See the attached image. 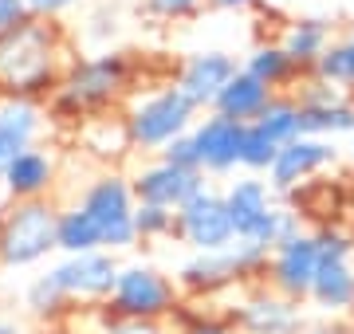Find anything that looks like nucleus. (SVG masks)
<instances>
[{
    "label": "nucleus",
    "mask_w": 354,
    "mask_h": 334,
    "mask_svg": "<svg viewBox=\"0 0 354 334\" xmlns=\"http://www.w3.org/2000/svg\"><path fill=\"white\" fill-rule=\"evenodd\" d=\"M276 154H279V141L272 134H264L256 122H248L244 126V146H241V169H248V173H268L272 161H276Z\"/></svg>",
    "instance_id": "26"
},
{
    "label": "nucleus",
    "mask_w": 354,
    "mask_h": 334,
    "mask_svg": "<svg viewBox=\"0 0 354 334\" xmlns=\"http://www.w3.org/2000/svg\"><path fill=\"white\" fill-rule=\"evenodd\" d=\"M177 287L150 264H130L118 268V283L111 291V311L118 319H158L174 311Z\"/></svg>",
    "instance_id": "8"
},
{
    "label": "nucleus",
    "mask_w": 354,
    "mask_h": 334,
    "mask_svg": "<svg viewBox=\"0 0 354 334\" xmlns=\"http://www.w3.org/2000/svg\"><path fill=\"white\" fill-rule=\"evenodd\" d=\"M48 122V110L39 106V99H24V95H0V177L12 166V157L28 146H36L39 130Z\"/></svg>",
    "instance_id": "16"
},
{
    "label": "nucleus",
    "mask_w": 354,
    "mask_h": 334,
    "mask_svg": "<svg viewBox=\"0 0 354 334\" xmlns=\"http://www.w3.org/2000/svg\"><path fill=\"white\" fill-rule=\"evenodd\" d=\"M59 177V166H55V154L44 150V146H28L12 157V166L4 169V193L12 201H32V197H48L51 185Z\"/></svg>",
    "instance_id": "18"
},
{
    "label": "nucleus",
    "mask_w": 354,
    "mask_h": 334,
    "mask_svg": "<svg viewBox=\"0 0 354 334\" xmlns=\"http://www.w3.org/2000/svg\"><path fill=\"white\" fill-rule=\"evenodd\" d=\"M28 12L39 16V20H59V16H67L71 8H75L79 0H24Z\"/></svg>",
    "instance_id": "30"
},
{
    "label": "nucleus",
    "mask_w": 354,
    "mask_h": 334,
    "mask_svg": "<svg viewBox=\"0 0 354 334\" xmlns=\"http://www.w3.org/2000/svg\"><path fill=\"white\" fill-rule=\"evenodd\" d=\"M244 126L248 122H236L221 110H205V118L193 122V141H197V154H201L205 177H225L232 169H241Z\"/></svg>",
    "instance_id": "12"
},
{
    "label": "nucleus",
    "mask_w": 354,
    "mask_h": 334,
    "mask_svg": "<svg viewBox=\"0 0 354 334\" xmlns=\"http://www.w3.org/2000/svg\"><path fill=\"white\" fill-rule=\"evenodd\" d=\"M0 334H20V331H16V326H4V322H0Z\"/></svg>",
    "instance_id": "35"
},
{
    "label": "nucleus",
    "mask_w": 354,
    "mask_h": 334,
    "mask_svg": "<svg viewBox=\"0 0 354 334\" xmlns=\"http://www.w3.org/2000/svg\"><path fill=\"white\" fill-rule=\"evenodd\" d=\"M189 334H225V331H221V326H209V322H201V326H193Z\"/></svg>",
    "instance_id": "34"
},
{
    "label": "nucleus",
    "mask_w": 354,
    "mask_h": 334,
    "mask_svg": "<svg viewBox=\"0 0 354 334\" xmlns=\"http://www.w3.org/2000/svg\"><path fill=\"white\" fill-rule=\"evenodd\" d=\"M165 161H174V166H189V169H201V154H197V141H193V130L189 134H181L174 138L169 146L162 150Z\"/></svg>",
    "instance_id": "29"
},
{
    "label": "nucleus",
    "mask_w": 354,
    "mask_h": 334,
    "mask_svg": "<svg viewBox=\"0 0 354 334\" xmlns=\"http://www.w3.org/2000/svg\"><path fill=\"white\" fill-rule=\"evenodd\" d=\"M64 39L55 20H24V24L0 32V90L39 99L59 87L64 79Z\"/></svg>",
    "instance_id": "1"
},
{
    "label": "nucleus",
    "mask_w": 354,
    "mask_h": 334,
    "mask_svg": "<svg viewBox=\"0 0 354 334\" xmlns=\"http://www.w3.org/2000/svg\"><path fill=\"white\" fill-rule=\"evenodd\" d=\"M55 248H59V252H67V256H79V252H99V248H102V228L95 224V217H91V213H83L79 205L59 208Z\"/></svg>",
    "instance_id": "22"
},
{
    "label": "nucleus",
    "mask_w": 354,
    "mask_h": 334,
    "mask_svg": "<svg viewBox=\"0 0 354 334\" xmlns=\"http://www.w3.org/2000/svg\"><path fill=\"white\" fill-rule=\"evenodd\" d=\"M330 39H335V24H330V20H323V16H299V20H291V24L283 28L279 43L288 48V55L304 67V71H311L315 59L327 52Z\"/></svg>",
    "instance_id": "20"
},
{
    "label": "nucleus",
    "mask_w": 354,
    "mask_h": 334,
    "mask_svg": "<svg viewBox=\"0 0 354 334\" xmlns=\"http://www.w3.org/2000/svg\"><path fill=\"white\" fill-rule=\"evenodd\" d=\"M311 334H342V331H311Z\"/></svg>",
    "instance_id": "36"
},
{
    "label": "nucleus",
    "mask_w": 354,
    "mask_h": 334,
    "mask_svg": "<svg viewBox=\"0 0 354 334\" xmlns=\"http://www.w3.org/2000/svg\"><path fill=\"white\" fill-rule=\"evenodd\" d=\"M174 224H177V208L146 205V201H138V208H134L138 240H165V236H174Z\"/></svg>",
    "instance_id": "27"
},
{
    "label": "nucleus",
    "mask_w": 354,
    "mask_h": 334,
    "mask_svg": "<svg viewBox=\"0 0 354 334\" xmlns=\"http://www.w3.org/2000/svg\"><path fill=\"white\" fill-rule=\"evenodd\" d=\"M55 224H59V208L48 197L12 201V208L0 213V268L39 264L55 248Z\"/></svg>",
    "instance_id": "5"
},
{
    "label": "nucleus",
    "mask_w": 354,
    "mask_h": 334,
    "mask_svg": "<svg viewBox=\"0 0 354 334\" xmlns=\"http://www.w3.org/2000/svg\"><path fill=\"white\" fill-rule=\"evenodd\" d=\"M225 201H228L232 228H236V240H248V244H260L272 252L279 240L299 232V217L291 208L276 205V189L260 173H244V177L228 181Z\"/></svg>",
    "instance_id": "3"
},
{
    "label": "nucleus",
    "mask_w": 354,
    "mask_h": 334,
    "mask_svg": "<svg viewBox=\"0 0 354 334\" xmlns=\"http://www.w3.org/2000/svg\"><path fill=\"white\" fill-rule=\"evenodd\" d=\"M241 322L252 334H291L295 331V311L288 303H279V299L260 295L241 311Z\"/></svg>",
    "instance_id": "25"
},
{
    "label": "nucleus",
    "mask_w": 354,
    "mask_h": 334,
    "mask_svg": "<svg viewBox=\"0 0 354 334\" xmlns=\"http://www.w3.org/2000/svg\"><path fill=\"white\" fill-rule=\"evenodd\" d=\"M335 146L330 138H311V134H299V138H291L288 146H279L276 161L268 169V185L276 189V193H288L295 185H304L307 177H315L323 166L335 161Z\"/></svg>",
    "instance_id": "15"
},
{
    "label": "nucleus",
    "mask_w": 354,
    "mask_h": 334,
    "mask_svg": "<svg viewBox=\"0 0 354 334\" xmlns=\"http://www.w3.org/2000/svg\"><path fill=\"white\" fill-rule=\"evenodd\" d=\"M260 0H209V8H221V12H248Z\"/></svg>",
    "instance_id": "33"
},
{
    "label": "nucleus",
    "mask_w": 354,
    "mask_h": 334,
    "mask_svg": "<svg viewBox=\"0 0 354 334\" xmlns=\"http://www.w3.org/2000/svg\"><path fill=\"white\" fill-rule=\"evenodd\" d=\"M79 208L95 217V224L102 228V248L106 252H130L138 244V228H134V208H138V197H134V185L122 173H102L83 189L79 197Z\"/></svg>",
    "instance_id": "6"
},
{
    "label": "nucleus",
    "mask_w": 354,
    "mask_h": 334,
    "mask_svg": "<svg viewBox=\"0 0 354 334\" xmlns=\"http://www.w3.org/2000/svg\"><path fill=\"white\" fill-rule=\"evenodd\" d=\"M197 115L201 110L169 83V87H158L150 95L134 99L127 106L122 122H127V134H130V146L134 150H142V154H162L174 138L189 134Z\"/></svg>",
    "instance_id": "4"
},
{
    "label": "nucleus",
    "mask_w": 354,
    "mask_h": 334,
    "mask_svg": "<svg viewBox=\"0 0 354 334\" xmlns=\"http://www.w3.org/2000/svg\"><path fill=\"white\" fill-rule=\"evenodd\" d=\"M252 122L264 130V134H272L279 146H288L291 138H299V99H295V95H279L276 90V95L268 99V106L252 118Z\"/></svg>",
    "instance_id": "23"
},
{
    "label": "nucleus",
    "mask_w": 354,
    "mask_h": 334,
    "mask_svg": "<svg viewBox=\"0 0 354 334\" xmlns=\"http://www.w3.org/2000/svg\"><path fill=\"white\" fill-rule=\"evenodd\" d=\"M130 87L127 52H95L87 59L64 67L59 87L51 90V115L55 118H87L114 106Z\"/></svg>",
    "instance_id": "2"
},
{
    "label": "nucleus",
    "mask_w": 354,
    "mask_h": 334,
    "mask_svg": "<svg viewBox=\"0 0 354 334\" xmlns=\"http://www.w3.org/2000/svg\"><path fill=\"white\" fill-rule=\"evenodd\" d=\"M319 271V236L295 232L272 248V283L283 295H311V279Z\"/></svg>",
    "instance_id": "17"
},
{
    "label": "nucleus",
    "mask_w": 354,
    "mask_h": 334,
    "mask_svg": "<svg viewBox=\"0 0 354 334\" xmlns=\"http://www.w3.org/2000/svg\"><path fill=\"white\" fill-rule=\"evenodd\" d=\"M244 71H252L256 79H264L272 90H283V87H291V83H299L304 75H311V71H304V67L291 59L288 48H283L279 39L256 43L252 52L244 55Z\"/></svg>",
    "instance_id": "21"
},
{
    "label": "nucleus",
    "mask_w": 354,
    "mask_h": 334,
    "mask_svg": "<svg viewBox=\"0 0 354 334\" xmlns=\"http://www.w3.org/2000/svg\"><path fill=\"white\" fill-rule=\"evenodd\" d=\"M311 295L319 307L346 311L354 303V271H351V240L339 232L319 236V271L311 279Z\"/></svg>",
    "instance_id": "13"
},
{
    "label": "nucleus",
    "mask_w": 354,
    "mask_h": 334,
    "mask_svg": "<svg viewBox=\"0 0 354 334\" xmlns=\"http://www.w3.org/2000/svg\"><path fill=\"white\" fill-rule=\"evenodd\" d=\"M102 334H162V331L153 326V319H118V322H111Z\"/></svg>",
    "instance_id": "32"
},
{
    "label": "nucleus",
    "mask_w": 354,
    "mask_h": 334,
    "mask_svg": "<svg viewBox=\"0 0 354 334\" xmlns=\"http://www.w3.org/2000/svg\"><path fill=\"white\" fill-rule=\"evenodd\" d=\"M264 259H268V248L248 244V240H232L221 252H197L193 259H185L181 271H177V283L189 287V291H213V287L232 283L241 271H252Z\"/></svg>",
    "instance_id": "9"
},
{
    "label": "nucleus",
    "mask_w": 354,
    "mask_h": 334,
    "mask_svg": "<svg viewBox=\"0 0 354 334\" xmlns=\"http://www.w3.org/2000/svg\"><path fill=\"white\" fill-rule=\"evenodd\" d=\"M24 20H32V12H28L24 0H0V32L24 24Z\"/></svg>",
    "instance_id": "31"
},
{
    "label": "nucleus",
    "mask_w": 354,
    "mask_h": 334,
    "mask_svg": "<svg viewBox=\"0 0 354 334\" xmlns=\"http://www.w3.org/2000/svg\"><path fill=\"white\" fill-rule=\"evenodd\" d=\"M48 279L64 299H111L114 283H118V264L106 248L79 252V256H67L64 264H55L48 271Z\"/></svg>",
    "instance_id": "11"
},
{
    "label": "nucleus",
    "mask_w": 354,
    "mask_h": 334,
    "mask_svg": "<svg viewBox=\"0 0 354 334\" xmlns=\"http://www.w3.org/2000/svg\"><path fill=\"white\" fill-rule=\"evenodd\" d=\"M241 71V59L225 48H201V52H193L181 59L174 75V87L189 99L197 110H213L216 95L228 87V79Z\"/></svg>",
    "instance_id": "10"
},
{
    "label": "nucleus",
    "mask_w": 354,
    "mask_h": 334,
    "mask_svg": "<svg viewBox=\"0 0 354 334\" xmlns=\"http://www.w3.org/2000/svg\"><path fill=\"white\" fill-rule=\"evenodd\" d=\"M311 75L339 90H354V39L351 36L330 39L327 52L319 55L315 67H311Z\"/></svg>",
    "instance_id": "24"
},
{
    "label": "nucleus",
    "mask_w": 354,
    "mask_h": 334,
    "mask_svg": "<svg viewBox=\"0 0 354 334\" xmlns=\"http://www.w3.org/2000/svg\"><path fill=\"white\" fill-rule=\"evenodd\" d=\"M351 138H354V130H351Z\"/></svg>",
    "instance_id": "38"
},
{
    "label": "nucleus",
    "mask_w": 354,
    "mask_h": 334,
    "mask_svg": "<svg viewBox=\"0 0 354 334\" xmlns=\"http://www.w3.org/2000/svg\"><path fill=\"white\" fill-rule=\"evenodd\" d=\"M272 95H276V90L268 87L264 79H256L252 71H244V63H241V71L228 79V87L216 95L213 110H221V115H228V118H236V122H252V118L268 106V99H272Z\"/></svg>",
    "instance_id": "19"
},
{
    "label": "nucleus",
    "mask_w": 354,
    "mask_h": 334,
    "mask_svg": "<svg viewBox=\"0 0 354 334\" xmlns=\"http://www.w3.org/2000/svg\"><path fill=\"white\" fill-rule=\"evenodd\" d=\"M346 36H351V39H354V24H351V32H346Z\"/></svg>",
    "instance_id": "37"
},
{
    "label": "nucleus",
    "mask_w": 354,
    "mask_h": 334,
    "mask_svg": "<svg viewBox=\"0 0 354 334\" xmlns=\"http://www.w3.org/2000/svg\"><path fill=\"white\" fill-rule=\"evenodd\" d=\"M209 0H142V12L162 24H177V20H193Z\"/></svg>",
    "instance_id": "28"
},
{
    "label": "nucleus",
    "mask_w": 354,
    "mask_h": 334,
    "mask_svg": "<svg viewBox=\"0 0 354 334\" xmlns=\"http://www.w3.org/2000/svg\"><path fill=\"white\" fill-rule=\"evenodd\" d=\"M130 185H134V197L146 201V205L181 208L193 193L205 189V173L201 169H189V166H174V161H165V157L158 154V161L142 166L138 173L130 177Z\"/></svg>",
    "instance_id": "14"
},
{
    "label": "nucleus",
    "mask_w": 354,
    "mask_h": 334,
    "mask_svg": "<svg viewBox=\"0 0 354 334\" xmlns=\"http://www.w3.org/2000/svg\"><path fill=\"white\" fill-rule=\"evenodd\" d=\"M174 236L181 244H189L193 252H221L236 240L232 217H228V201L225 193H216L205 185L201 193H193L185 205L177 208V224Z\"/></svg>",
    "instance_id": "7"
}]
</instances>
